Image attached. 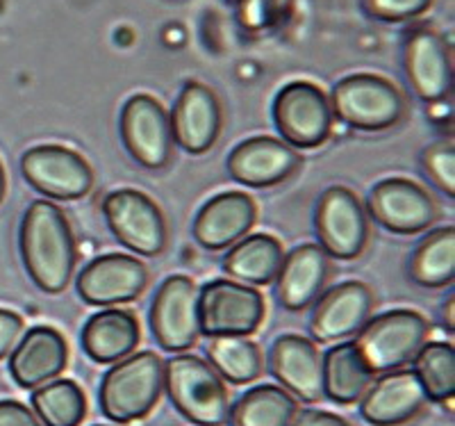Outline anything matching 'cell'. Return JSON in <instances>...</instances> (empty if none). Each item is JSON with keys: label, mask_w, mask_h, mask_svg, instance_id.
I'll use <instances>...</instances> for the list:
<instances>
[{"label": "cell", "mask_w": 455, "mask_h": 426, "mask_svg": "<svg viewBox=\"0 0 455 426\" xmlns=\"http://www.w3.org/2000/svg\"><path fill=\"white\" fill-rule=\"evenodd\" d=\"M284 261L283 245L274 235L258 233L239 239L223 258V271L243 285H269Z\"/></svg>", "instance_id": "cell-25"}, {"label": "cell", "mask_w": 455, "mask_h": 426, "mask_svg": "<svg viewBox=\"0 0 455 426\" xmlns=\"http://www.w3.org/2000/svg\"><path fill=\"white\" fill-rule=\"evenodd\" d=\"M428 406L414 369H392L378 376L360 399V415L371 426H401Z\"/></svg>", "instance_id": "cell-16"}, {"label": "cell", "mask_w": 455, "mask_h": 426, "mask_svg": "<svg viewBox=\"0 0 455 426\" xmlns=\"http://www.w3.org/2000/svg\"><path fill=\"white\" fill-rule=\"evenodd\" d=\"M0 426H44L26 404L14 399L0 401Z\"/></svg>", "instance_id": "cell-36"}, {"label": "cell", "mask_w": 455, "mask_h": 426, "mask_svg": "<svg viewBox=\"0 0 455 426\" xmlns=\"http://www.w3.org/2000/svg\"><path fill=\"white\" fill-rule=\"evenodd\" d=\"M264 310V296L237 281L219 278L198 292V328L205 338H246L259 328Z\"/></svg>", "instance_id": "cell-6"}, {"label": "cell", "mask_w": 455, "mask_h": 426, "mask_svg": "<svg viewBox=\"0 0 455 426\" xmlns=\"http://www.w3.org/2000/svg\"><path fill=\"white\" fill-rule=\"evenodd\" d=\"M373 292L360 281H347L319 296L310 319V333L316 342H337L355 335L371 315Z\"/></svg>", "instance_id": "cell-19"}, {"label": "cell", "mask_w": 455, "mask_h": 426, "mask_svg": "<svg viewBox=\"0 0 455 426\" xmlns=\"http://www.w3.org/2000/svg\"><path fill=\"white\" fill-rule=\"evenodd\" d=\"M150 328L169 354H182L198 342V287L185 274L169 276L153 296Z\"/></svg>", "instance_id": "cell-11"}, {"label": "cell", "mask_w": 455, "mask_h": 426, "mask_svg": "<svg viewBox=\"0 0 455 426\" xmlns=\"http://www.w3.org/2000/svg\"><path fill=\"white\" fill-rule=\"evenodd\" d=\"M428 338V322L417 310H389L367 319L353 340L371 374H385L408 365Z\"/></svg>", "instance_id": "cell-4"}, {"label": "cell", "mask_w": 455, "mask_h": 426, "mask_svg": "<svg viewBox=\"0 0 455 426\" xmlns=\"http://www.w3.org/2000/svg\"><path fill=\"white\" fill-rule=\"evenodd\" d=\"M171 133L182 151L203 156L217 144L223 125L221 100L207 84L187 83L173 105Z\"/></svg>", "instance_id": "cell-15"}, {"label": "cell", "mask_w": 455, "mask_h": 426, "mask_svg": "<svg viewBox=\"0 0 455 426\" xmlns=\"http://www.w3.org/2000/svg\"><path fill=\"white\" fill-rule=\"evenodd\" d=\"M303 162L294 146L274 137H251L228 156V173L246 188H274Z\"/></svg>", "instance_id": "cell-18"}, {"label": "cell", "mask_w": 455, "mask_h": 426, "mask_svg": "<svg viewBox=\"0 0 455 426\" xmlns=\"http://www.w3.org/2000/svg\"><path fill=\"white\" fill-rule=\"evenodd\" d=\"M433 0H364L369 14L378 21L401 23L417 19L430 10Z\"/></svg>", "instance_id": "cell-34"}, {"label": "cell", "mask_w": 455, "mask_h": 426, "mask_svg": "<svg viewBox=\"0 0 455 426\" xmlns=\"http://www.w3.org/2000/svg\"><path fill=\"white\" fill-rule=\"evenodd\" d=\"M331 276V258L319 245H300L284 253L275 283L278 299L287 310L299 312L315 303Z\"/></svg>", "instance_id": "cell-23"}, {"label": "cell", "mask_w": 455, "mask_h": 426, "mask_svg": "<svg viewBox=\"0 0 455 426\" xmlns=\"http://www.w3.org/2000/svg\"><path fill=\"white\" fill-rule=\"evenodd\" d=\"M296 0H237V21L251 35L284 26L294 14Z\"/></svg>", "instance_id": "cell-32"}, {"label": "cell", "mask_w": 455, "mask_h": 426, "mask_svg": "<svg viewBox=\"0 0 455 426\" xmlns=\"http://www.w3.org/2000/svg\"><path fill=\"white\" fill-rule=\"evenodd\" d=\"M405 73L414 94L426 103L444 100L453 89V58L440 32L417 28L405 44Z\"/></svg>", "instance_id": "cell-17"}, {"label": "cell", "mask_w": 455, "mask_h": 426, "mask_svg": "<svg viewBox=\"0 0 455 426\" xmlns=\"http://www.w3.org/2000/svg\"><path fill=\"white\" fill-rule=\"evenodd\" d=\"M299 401L280 385L264 383L251 388L230 406V426H291Z\"/></svg>", "instance_id": "cell-27"}, {"label": "cell", "mask_w": 455, "mask_h": 426, "mask_svg": "<svg viewBox=\"0 0 455 426\" xmlns=\"http://www.w3.org/2000/svg\"><path fill=\"white\" fill-rule=\"evenodd\" d=\"M68 347L60 331L51 326H35L23 335L10 356V374L26 390L57 379L67 369Z\"/></svg>", "instance_id": "cell-22"}, {"label": "cell", "mask_w": 455, "mask_h": 426, "mask_svg": "<svg viewBox=\"0 0 455 426\" xmlns=\"http://www.w3.org/2000/svg\"><path fill=\"white\" fill-rule=\"evenodd\" d=\"M30 401L44 426H80L87 415L83 388L71 379H52L39 385Z\"/></svg>", "instance_id": "cell-30"}, {"label": "cell", "mask_w": 455, "mask_h": 426, "mask_svg": "<svg viewBox=\"0 0 455 426\" xmlns=\"http://www.w3.org/2000/svg\"><path fill=\"white\" fill-rule=\"evenodd\" d=\"M21 172L30 188L60 201H78L93 188V169L78 151L62 144L32 146L23 153Z\"/></svg>", "instance_id": "cell-9"}, {"label": "cell", "mask_w": 455, "mask_h": 426, "mask_svg": "<svg viewBox=\"0 0 455 426\" xmlns=\"http://www.w3.org/2000/svg\"><path fill=\"white\" fill-rule=\"evenodd\" d=\"M291 426H353L344 417L335 415L328 411H316V408H307V411L296 413Z\"/></svg>", "instance_id": "cell-37"}, {"label": "cell", "mask_w": 455, "mask_h": 426, "mask_svg": "<svg viewBox=\"0 0 455 426\" xmlns=\"http://www.w3.org/2000/svg\"><path fill=\"white\" fill-rule=\"evenodd\" d=\"M426 173L435 182V188L446 197H455V149L453 141H435L421 156Z\"/></svg>", "instance_id": "cell-33"}, {"label": "cell", "mask_w": 455, "mask_h": 426, "mask_svg": "<svg viewBox=\"0 0 455 426\" xmlns=\"http://www.w3.org/2000/svg\"><path fill=\"white\" fill-rule=\"evenodd\" d=\"M332 117L357 131H387L403 119L405 96L392 80L376 73H355L339 80L331 96Z\"/></svg>", "instance_id": "cell-5"}, {"label": "cell", "mask_w": 455, "mask_h": 426, "mask_svg": "<svg viewBox=\"0 0 455 426\" xmlns=\"http://www.w3.org/2000/svg\"><path fill=\"white\" fill-rule=\"evenodd\" d=\"M103 214L109 230L125 249L156 258L166 249V217L148 194L140 189H116L103 198Z\"/></svg>", "instance_id": "cell-7"}, {"label": "cell", "mask_w": 455, "mask_h": 426, "mask_svg": "<svg viewBox=\"0 0 455 426\" xmlns=\"http://www.w3.org/2000/svg\"><path fill=\"white\" fill-rule=\"evenodd\" d=\"M428 401H449L455 390V351L449 342H426L412 358Z\"/></svg>", "instance_id": "cell-31"}, {"label": "cell", "mask_w": 455, "mask_h": 426, "mask_svg": "<svg viewBox=\"0 0 455 426\" xmlns=\"http://www.w3.org/2000/svg\"><path fill=\"white\" fill-rule=\"evenodd\" d=\"M164 388L178 413L198 426H223L230 415V395L207 360L178 354L164 363Z\"/></svg>", "instance_id": "cell-3"}, {"label": "cell", "mask_w": 455, "mask_h": 426, "mask_svg": "<svg viewBox=\"0 0 455 426\" xmlns=\"http://www.w3.org/2000/svg\"><path fill=\"white\" fill-rule=\"evenodd\" d=\"M258 219L255 201L243 192H223L198 210L194 237L203 249L223 251L246 237Z\"/></svg>", "instance_id": "cell-20"}, {"label": "cell", "mask_w": 455, "mask_h": 426, "mask_svg": "<svg viewBox=\"0 0 455 426\" xmlns=\"http://www.w3.org/2000/svg\"><path fill=\"white\" fill-rule=\"evenodd\" d=\"M444 317H446V324H449V328H453V296L449 299V306L444 308Z\"/></svg>", "instance_id": "cell-39"}, {"label": "cell", "mask_w": 455, "mask_h": 426, "mask_svg": "<svg viewBox=\"0 0 455 426\" xmlns=\"http://www.w3.org/2000/svg\"><path fill=\"white\" fill-rule=\"evenodd\" d=\"M315 229L321 249L337 261H355L369 242V217L363 203L353 189L341 185L321 194Z\"/></svg>", "instance_id": "cell-10"}, {"label": "cell", "mask_w": 455, "mask_h": 426, "mask_svg": "<svg viewBox=\"0 0 455 426\" xmlns=\"http://www.w3.org/2000/svg\"><path fill=\"white\" fill-rule=\"evenodd\" d=\"M121 140L146 169H164L173 157V133L164 105L150 94H135L121 109Z\"/></svg>", "instance_id": "cell-12"}, {"label": "cell", "mask_w": 455, "mask_h": 426, "mask_svg": "<svg viewBox=\"0 0 455 426\" xmlns=\"http://www.w3.org/2000/svg\"><path fill=\"white\" fill-rule=\"evenodd\" d=\"M205 351L214 372L235 385L253 383L264 372L262 351L249 338H239V335L210 338Z\"/></svg>", "instance_id": "cell-29"}, {"label": "cell", "mask_w": 455, "mask_h": 426, "mask_svg": "<svg viewBox=\"0 0 455 426\" xmlns=\"http://www.w3.org/2000/svg\"><path fill=\"white\" fill-rule=\"evenodd\" d=\"M164 388V363L153 351L130 354L103 376L100 411L116 424L144 420L157 406Z\"/></svg>", "instance_id": "cell-2"}, {"label": "cell", "mask_w": 455, "mask_h": 426, "mask_svg": "<svg viewBox=\"0 0 455 426\" xmlns=\"http://www.w3.org/2000/svg\"><path fill=\"white\" fill-rule=\"evenodd\" d=\"M369 214L383 229L398 235H414L428 230L440 217L437 201L419 182L408 178L380 181L369 194Z\"/></svg>", "instance_id": "cell-13"}, {"label": "cell", "mask_w": 455, "mask_h": 426, "mask_svg": "<svg viewBox=\"0 0 455 426\" xmlns=\"http://www.w3.org/2000/svg\"><path fill=\"white\" fill-rule=\"evenodd\" d=\"M148 285V269L135 255L105 253L78 276V294L89 306L112 308L135 301Z\"/></svg>", "instance_id": "cell-14"}, {"label": "cell", "mask_w": 455, "mask_h": 426, "mask_svg": "<svg viewBox=\"0 0 455 426\" xmlns=\"http://www.w3.org/2000/svg\"><path fill=\"white\" fill-rule=\"evenodd\" d=\"M455 276V229L442 226L421 239L410 258V278L421 287H446Z\"/></svg>", "instance_id": "cell-28"}, {"label": "cell", "mask_w": 455, "mask_h": 426, "mask_svg": "<svg viewBox=\"0 0 455 426\" xmlns=\"http://www.w3.org/2000/svg\"><path fill=\"white\" fill-rule=\"evenodd\" d=\"M141 331L135 312L108 308L89 317L83 328V349L93 363H119L135 354Z\"/></svg>", "instance_id": "cell-24"}, {"label": "cell", "mask_w": 455, "mask_h": 426, "mask_svg": "<svg viewBox=\"0 0 455 426\" xmlns=\"http://www.w3.org/2000/svg\"><path fill=\"white\" fill-rule=\"evenodd\" d=\"M271 374L294 399H323V374H321V354L312 340L303 335H280L269 354Z\"/></svg>", "instance_id": "cell-21"}, {"label": "cell", "mask_w": 455, "mask_h": 426, "mask_svg": "<svg viewBox=\"0 0 455 426\" xmlns=\"http://www.w3.org/2000/svg\"><path fill=\"white\" fill-rule=\"evenodd\" d=\"M21 258L28 276L46 294L68 287L78 265V246L71 221L60 205L32 201L21 221Z\"/></svg>", "instance_id": "cell-1"}, {"label": "cell", "mask_w": 455, "mask_h": 426, "mask_svg": "<svg viewBox=\"0 0 455 426\" xmlns=\"http://www.w3.org/2000/svg\"><path fill=\"white\" fill-rule=\"evenodd\" d=\"M23 333V317L16 312L0 308V360L10 356L14 347L19 344V338Z\"/></svg>", "instance_id": "cell-35"}, {"label": "cell", "mask_w": 455, "mask_h": 426, "mask_svg": "<svg viewBox=\"0 0 455 426\" xmlns=\"http://www.w3.org/2000/svg\"><path fill=\"white\" fill-rule=\"evenodd\" d=\"M321 374H323V397L341 406L363 399L373 379L353 342H341L328 349L326 356H321Z\"/></svg>", "instance_id": "cell-26"}, {"label": "cell", "mask_w": 455, "mask_h": 426, "mask_svg": "<svg viewBox=\"0 0 455 426\" xmlns=\"http://www.w3.org/2000/svg\"><path fill=\"white\" fill-rule=\"evenodd\" d=\"M5 192H7V176H5V166H3V162H0V201L5 198Z\"/></svg>", "instance_id": "cell-38"}, {"label": "cell", "mask_w": 455, "mask_h": 426, "mask_svg": "<svg viewBox=\"0 0 455 426\" xmlns=\"http://www.w3.org/2000/svg\"><path fill=\"white\" fill-rule=\"evenodd\" d=\"M274 121L283 141L294 149H316L331 137L335 117L323 89L296 80L284 84L275 96Z\"/></svg>", "instance_id": "cell-8"}]
</instances>
